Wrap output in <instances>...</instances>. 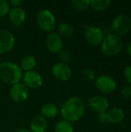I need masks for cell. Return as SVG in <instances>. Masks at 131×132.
Segmentation results:
<instances>
[{
    "label": "cell",
    "mask_w": 131,
    "mask_h": 132,
    "mask_svg": "<svg viewBox=\"0 0 131 132\" xmlns=\"http://www.w3.org/2000/svg\"><path fill=\"white\" fill-rule=\"evenodd\" d=\"M10 23L15 27H21L26 19V12L22 7H12L8 14Z\"/></svg>",
    "instance_id": "5bb4252c"
},
{
    "label": "cell",
    "mask_w": 131,
    "mask_h": 132,
    "mask_svg": "<svg viewBox=\"0 0 131 132\" xmlns=\"http://www.w3.org/2000/svg\"><path fill=\"white\" fill-rule=\"evenodd\" d=\"M48 128V121L42 115L34 117L29 125V130L32 132H46Z\"/></svg>",
    "instance_id": "2e32d148"
},
{
    "label": "cell",
    "mask_w": 131,
    "mask_h": 132,
    "mask_svg": "<svg viewBox=\"0 0 131 132\" xmlns=\"http://www.w3.org/2000/svg\"><path fill=\"white\" fill-rule=\"evenodd\" d=\"M124 77L128 85L131 86V65L127 66L124 68Z\"/></svg>",
    "instance_id": "4316f807"
},
{
    "label": "cell",
    "mask_w": 131,
    "mask_h": 132,
    "mask_svg": "<svg viewBox=\"0 0 131 132\" xmlns=\"http://www.w3.org/2000/svg\"><path fill=\"white\" fill-rule=\"evenodd\" d=\"M82 75L83 77L88 82H92V81H95L96 80V74L95 72L90 69V68H86L83 70L82 72Z\"/></svg>",
    "instance_id": "603a6c76"
},
{
    "label": "cell",
    "mask_w": 131,
    "mask_h": 132,
    "mask_svg": "<svg viewBox=\"0 0 131 132\" xmlns=\"http://www.w3.org/2000/svg\"><path fill=\"white\" fill-rule=\"evenodd\" d=\"M36 64H37V61L36 57L32 55H28L22 58L20 63V67L22 70V71L28 72V71L34 70L35 67H36Z\"/></svg>",
    "instance_id": "ac0fdd59"
},
{
    "label": "cell",
    "mask_w": 131,
    "mask_h": 132,
    "mask_svg": "<svg viewBox=\"0 0 131 132\" xmlns=\"http://www.w3.org/2000/svg\"><path fill=\"white\" fill-rule=\"evenodd\" d=\"M29 90L23 83H18L11 86L9 89V97L15 103H23L29 98Z\"/></svg>",
    "instance_id": "8992f818"
},
{
    "label": "cell",
    "mask_w": 131,
    "mask_h": 132,
    "mask_svg": "<svg viewBox=\"0 0 131 132\" xmlns=\"http://www.w3.org/2000/svg\"><path fill=\"white\" fill-rule=\"evenodd\" d=\"M88 107L90 110L98 114L103 113L109 110L110 102L107 97L100 95H96L89 99Z\"/></svg>",
    "instance_id": "4fadbf2b"
},
{
    "label": "cell",
    "mask_w": 131,
    "mask_h": 132,
    "mask_svg": "<svg viewBox=\"0 0 131 132\" xmlns=\"http://www.w3.org/2000/svg\"><path fill=\"white\" fill-rule=\"evenodd\" d=\"M124 47L122 39L116 34H109L104 37L100 49L103 55L107 56H113L119 54Z\"/></svg>",
    "instance_id": "3957f363"
},
{
    "label": "cell",
    "mask_w": 131,
    "mask_h": 132,
    "mask_svg": "<svg viewBox=\"0 0 131 132\" xmlns=\"http://www.w3.org/2000/svg\"><path fill=\"white\" fill-rule=\"evenodd\" d=\"M72 7L77 11H85L90 6V0H72L70 2Z\"/></svg>",
    "instance_id": "7402d4cb"
},
{
    "label": "cell",
    "mask_w": 131,
    "mask_h": 132,
    "mask_svg": "<svg viewBox=\"0 0 131 132\" xmlns=\"http://www.w3.org/2000/svg\"><path fill=\"white\" fill-rule=\"evenodd\" d=\"M22 81L29 89H38L42 85L43 78L39 72L31 70L23 73Z\"/></svg>",
    "instance_id": "7c38bea8"
},
{
    "label": "cell",
    "mask_w": 131,
    "mask_h": 132,
    "mask_svg": "<svg viewBox=\"0 0 131 132\" xmlns=\"http://www.w3.org/2000/svg\"><path fill=\"white\" fill-rule=\"evenodd\" d=\"M111 28L117 36L125 35L131 29L130 17L126 14L117 15L112 22Z\"/></svg>",
    "instance_id": "5b68a950"
},
{
    "label": "cell",
    "mask_w": 131,
    "mask_h": 132,
    "mask_svg": "<svg viewBox=\"0 0 131 132\" xmlns=\"http://www.w3.org/2000/svg\"><path fill=\"white\" fill-rule=\"evenodd\" d=\"M84 36L87 43L92 46L101 45L105 37L102 29L95 26H85Z\"/></svg>",
    "instance_id": "52a82bcc"
},
{
    "label": "cell",
    "mask_w": 131,
    "mask_h": 132,
    "mask_svg": "<svg viewBox=\"0 0 131 132\" xmlns=\"http://www.w3.org/2000/svg\"><path fill=\"white\" fill-rule=\"evenodd\" d=\"M96 88L103 94H111L117 89L116 80L107 75H102L95 80Z\"/></svg>",
    "instance_id": "ba28073f"
},
{
    "label": "cell",
    "mask_w": 131,
    "mask_h": 132,
    "mask_svg": "<svg viewBox=\"0 0 131 132\" xmlns=\"http://www.w3.org/2000/svg\"><path fill=\"white\" fill-rule=\"evenodd\" d=\"M106 113L107 117V122L113 125H117L122 122L125 118L124 111L120 108H110Z\"/></svg>",
    "instance_id": "9a60e30c"
},
{
    "label": "cell",
    "mask_w": 131,
    "mask_h": 132,
    "mask_svg": "<svg viewBox=\"0 0 131 132\" xmlns=\"http://www.w3.org/2000/svg\"><path fill=\"white\" fill-rule=\"evenodd\" d=\"M10 10V5L8 2L5 0H0V18H3L8 15Z\"/></svg>",
    "instance_id": "cb8c5ba5"
},
{
    "label": "cell",
    "mask_w": 131,
    "mask_h": 132,
    "mask_svg": "<svg viewBox=\"0 0 131 132\" xmlns=\"http://www.w3.org/2000/svg\"><path fill=\"white\" fill-rule=\"evenodd\" d=\"M111 2L110 0H91L90 6L96 11H103L110 7Z\"/></svg>",
    "instance_id": "44dd1931"
},
{
    "label": "cell",
    "mask_w": 131,
    "mask_h": 132,
    "mask_svg": "<svg viewBox=\"0 0 131 132\" xmlns=\"http://www.w3.org/2000/svg\"><path fill=\"white\" fill-rule=\"evenodd\" d=\"M36 24L40 30L45 32H52L56 27V21L53 13L49 9L40 10L36 15Z\"/></svg>",
    "instance_id": "277c9868"
},
{
    "label": "cell",
    "mask_w": 131,
    "mask_h": 132,
    "mask_svg": "<svg viewBox=\"0 0 131 132\" xmlns=\"http://www.w3.org/2000/svg\"><path fill=\"white\" fill-rule=\"evenodd\" d=\"M127 52L129 54V56L131 57V42L128 44V46L127 47Z\"/></svg>",
    "instance_id": "4dcf8cb0"
},
{
    "label": "cell",
    "mask_w": 131,
    "mask_h": 132,
    "mask_svg": "<svg viewBox=\"0 0 131 132\" xmlns=\"http://www.w3.org/2000/svg\"><path fill=\"white\" fill-rule=\"evenodd\" d=\"M58 34L61 37L71 38L74 34V28L68 22H61L57 26Z\"/></svg>",
    "instance_id": "d6986e66"
},
{
    "label": "cell",
    "mask_w": 131,
    "mask_h": 132,
    "mask_svg": "<svg viewBox=\"0 0 131 132\" xmlns=\"http://www.w3.org/2000/svg\"><path fill=\"white\" fill-rule=\"evenodd\" d=\"M45 43L47 50L52 53H59L63 48V38L56 32L48 33Z\"/></svg>",
    "instance_id": "8fae6325"
},
{
    "label": "cell",
    "mask_w": 131,
    "mask_h": 132,
    "mask_svg": "<svg viewBox=\"0 0 131 132\" xmlns=\"http://www.w3.org/2000/svg\"><path fill=\"white\" fill-rule=\"evenodd\" d=\"M52 74L58 80L66 82L72 76V70L67 63H56L52 67Z\"/></svg>",
    "instance_id": "30bf717a"
},
{
    "label": "cell",
    "mask_w": 131,
    "mask_h": 132,
    "mask_svg": "<svg viewBox=\"0 0 131 132\" xmlns=\"http://www.w3.org/2000/svg\"><path fill=\"white\" fill-rule=\"evenodd\" d=\"M59 112V108L53 103H46L40 109V113L46 119H53L56 118Z\"/></svg>",
    "instance_id": "e0dca14e"
},
{
    "label": "cell",
    "mask_w": 131,
    "mask_h": 132,
    "mask_svg": "<svg viewBox=\"0 0 131 132\" xmlns=\"http://www.w3.org/2000/svg\"><path fill=\"white\" fill-rule=\"evenodd\" d=\"M97 119L98 121L101 124H105L107 123V113L103 112V113H99L97 115Z\"/></svg>",
    "instance_id": "83f0119b"
},
{
    "label": "cell",
    "mask_w": 131,
    "mask_h": 132,
    "mask_svg": "<svg viewBox=\"0 0 131 132\" xmlns=\"http://www.w3.org/2000/svg\"><path fill=\"white\" fill-rule=\"evenodd\" d=\"M73 131L74 128L72 123L63 119L58 121L54 128V132H73Z\"/></svg>",
    "instance_id": "ffe728a7"
},
{
    "label": "cell",
    "mask_w": 131,
    "mask_h": 132,
    "mask_svg": "<svg viewBox=\"0 0 131 132\" xmlns=\"http://www.w3.org/2000/svg\"><path fill=\"white\" fill-rule=\"evenodd\" d=\"M63 120L70 123L80 121L85 112V104L80 97H71L66 99L59 110Z\"/></svg>",
    "instance_id": "6da1fadb"
},
{
    "label": "cell",
    "mask_w": 131,
    "mask_h": 132,
    "mask_svg": "<svg viewBox=\"0 0 131 132\" xmlns=\"http://www.w3.org/2000/svg\"><path fill=\"white\" fill-rule=\"evenodd\" d=\"M15 39L14 35L8 30L0 29V54L10 52L15 46Z\"/></svg>",
    "instance_id": "9c48e42d"
},
{
    "label": "cell",
    "mask_w": 131,
    "mask_h": 132,
    "mask_svg": "<svg viewBox=\"0 0 131 132\" xmlns=\"http://www.w3.org/2000/svg\"><path fill=\"white\" fill-rule=\"evenodd\" d=\"M23 73L20 66L14 62L6 60L0 63V79L8 85L20 83Z\"/></svg>",
    "instance_id": "7a4b0ae2"
},
{
    "label": "cell",
    "mask_w": 131,
    "mask_h": 132,
    "mask_svg": "<svg viewBox=\"0 0 131 132\" xmlns=\"http://www.w3.org/2000/svg\"><path fill=\"white\" fill-rule=\"evenodd\" d=\"M121 96L125 99H131V86L125 85L120 90Z\"/></svg>",
    "instance_id": "484cf974"
},
{
    "label": "cell",
    "mask_w": 131,
    "mask_h": 132,
    "mask_svg": "<svg viewBox=\"0 0 131 132\" xmlns=\"http://www.w3.org/2000/svg\"><path fill=\"white\" fill-rule=\"evenodd\" d=\"M14 132H32L29 129H27V128H17L16 130H15Z\"/></svg>",
    "instance_id": "f546056e"
},
{
    "label": "cell",
    "mask_w": 131,
    "mask_h": 132,
    "mask_svg": "<svg viewBox=\"0 0 131 132\" xmlns=\"http://www.w3.org/2000/svg\"><path fill=\"white\" fill-rule=\"evenodd\" d=\"M59 59L61 61V63H67L70 61L71 60V55L69 53V51L66 50H62L59 53Z\"/></svg>",
    "instance_id": "d4e9b609"
},
{
    "label": "cell",
    "mask_w": 131,
    "mask_h": 132,
    "mask_svg": "<svg viewBox=\"0 0 131 132\" xmlns=\"http://www.w3.org/2000/svg\"><path fill=\"white\" fill-rule=\"evenodd\" d=\"M8 4L10 6L12 7H21V5L23 4L22 0H11L8 2Z\"/></svg>",
    "instance_id": "f1b7e54d"
}]
</instances>
